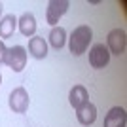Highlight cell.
I'll use <instances>...</instances> for the list:
<instances>
[{
  "mask_svg": "<svg viewBox=\"0 0 127 127\" xmlns=\"http://www.w3.org/2000/svg\"><path fill=\"white\" fill-rule=\"evenodd\" d=\"M4 63L10 66L13 72H21L27 64V49L23 46H13V48H6L4 53Z\"/></svg>",
  "mask_w": 127,
  "mask_h": 127,
  "instance_id": "obj_2",
  "label": "cell"
},
{
  "mask_svg": "<svg viewBox=\"0 0 127 127\" xmlns=\"http://www.w3.org/2000/svg\"><path fill=\"white\" fill-rule=\"evenodd\" d=\"M0 85H2V74H0Z\"/></svg>",
  "mask_w": 127,
  "mask_h": 127,
  "instance_id": "obj_16",
  "label": "cell"
},
{
  "mask_svg": "<svg viewBox=\"0 0 127 127\" xmlns=\"http://www.w3.org/2000/svg\"><path fill=\"white\" fill-rule=\"evenodd\" d=\"M76 120L85 127L93 125L95 120H97V106L87 101L85 104H82L80 108H76Z\"/></svg>",
  "mask_w": 127,
  "mask_h": 127,
  "instance_id": "obj_7",
  "label": "cell"
},
{
  "mask_svg": "<svg viewBox=\"0 0 127 127\" xmlns=\"http://www.w3.org/2000/svg\"><path fill=\"white\" fill-rule=\"evenodd\" d=\"M4 53H6V46L4 40H0V63H4Z\"/></svg>",
  "mask_w": 127,
  "mask_h": 127,
  "instance_id": "obj_14",
  "label": "cell"
},
{
  "mask_svg": "<svg viewBox=\"0 0 127 127\" xmlns=\"http://www.w3.org/2000/svg\"><path fill=\"white\" fill-rule=\"evenodd\" d=\"M29 102H31V99H29V93H27L25 87H15L10 93L8 104H10V108L15 114H25L27 108H29Z\"/></svg>",
  "mask_w": 127,
  "mask_h": 127,
  "instance_id": "obj_5",
  "label": "cell"
},
{
  "mask_svg": "<svg viewBox=\"0 0 127 127\" xmlns=\"http://www.w3.org/2000/svg\"><path fill=\"white\" fill-rule=\"evenodd\" d=\"M110 63V51L104 44H95L89 49V64L93 68H104L106 64Z\"/></svg>",
  "mask_w": 127,
  "mask_h": 127,
  "instance_id": "obj_6",
  "label": "cell"
},
{
  "mask_svg": "<svg viewBox=\"0 0 127 127\" xmlns=\"http://www.w3.org/2000/svg\"><path fill=\"white\" fill-rule=\"evenodd\" d=\"M125 108L122 106H112L108 114L104 116V125L102 127H125Z\"/></svg>",
  "mask_w": 127,
  "mask_h": 127,
  "instance_id": "obj_8",
  "label": "cell"
},
{
  "mask_svg": "<svg viewBox=\"0 0 127 127\" xmlns=\"http://www.w3.org/2000/svg\"><path fill=\"white\" fill-rule=\"evenodd\" d=\"M127 46V34L123 29H112L106 36V48L110 51V55H123Z\"/></svg>",
  "mask_w": 127,
  "mask_h": 127,
  "instance_id": "obj_3",
  "label": "cell"
},
{
  "mask_svg": "<svg viewBox=\"0 0 127 127\" xmlns=\"http://www.w3.org/2000/svg\"><path fill=\"white\" fill-rule=\"evenodd\" d=\"M49 44L55 49H61L66 44V31L63 27H53L51 29V32H49Z\"/></svg>",
  "mask_w": 127,
  "mask_h": 127,
  "instance_id": "obj_13",
  "label": "cell"
},
{
  "mask_svg": "<svg viewBox=\"0 0 127 127\" xmlns=\"http://www.w3.org/2000/svg\"><path fill=\"white\" fill-rule=\"evenodd\" d=\"M87 101H89V93H87V89H85L84 85H74V87L70 89L68 102H70L72 108H80V106L85 104Z\"/></svg>",
  "mask_w": 127,
  "mask_h": 127,
  "instance_id": "obj_10",
  "label": "cell"
},
{
  "mask_svg": "<svg viewBox=\"0 0 127 127\" xmlns=\"http://www.w3.org/2000/svg\"><path fill=\"white\" fill-rule=\"evenodd\" d=\"M17 27H19L23 36H34V32H36V17H34V13L25 11L17 19Z\"/></svg>",
  "mask_w": 127,
  "mask_h": 127,
  "instance_id": "obj_9",
  "label": "cell"
},
{
  "mask_svg": "<svg viewBox=\"0 0 127 127\" xmlns=\"http://www.w3.org/2000/svg\"><path fill=\"white\" fill-rule=\"evenodd\" d=\"M17 29V17L15 15H4L0 19V40L11 38Z\"/></svg>",
  "mask_w": 127,
  "mask_h": 127,
  "instance_id": "obj_12",
  "label": "cell"
},
{
  "mask_svg": "<svg viewBox=\"0 0 127 127\" xmlns=\"http://www.w3.org/2000/svg\"><path fill=\"white\" fill-rule=\"evenodd\" d=\"M2 13H4V4L0 2V17H2Z\"/></svg>",
  "mask_w": 127,
  "mask_h": 127,
  "instance_id": "obj_15",
  "label": "cell"
},
{
  "mask_svg": "<svg viewBox=\"0 0 127 127\" xmlns=\"http://www.w3.org/2000/svg\"><path fill=\"white\" fill-rule=\"evenodd\" d=\"M68 6H70L68 0H51L48 4V8H46V21H48V25L57 27L59 19L66 13Z\"/></svg>",
  "mask_w": 127,
  "mask_h": 127,
  "instance_id": "obj_4",
  "label": "cell"
},
{
  "mask_svg": "<svg viewBox=\"0 0 127 127\" xmlns=\"http://www.w3.org/2000/svg\"><path fill=\"white\" fill-rule=\"evenodd\" d=\"M29 51H31V55L34 59H44L48 55V44H46L44 38L32 36L31 40H29Z\"/></svg>",
  "mask_w": 127,
  "mask_h": 127,
  "instance_id": "obj_11",
  "label": "cell"
},
{
  "mask_svg": "<svg viewBox=\"0 0 127 127\" xmlns=\"http://www.w3.org/2000/svg\"><path fill=\"white\" fill-rule=\"evenodd\" d=\"M91 40H93V31H91L89 25H80L76 27L74 31H72V34H70L68 38V49L72 55H82V53L87 51V48H89Z\"/></svg>",
  "mask_w": 127,
  "mask_h": 127,
  "instance_id": "obj_1",
  "label": "cell"
}]
</instances>
